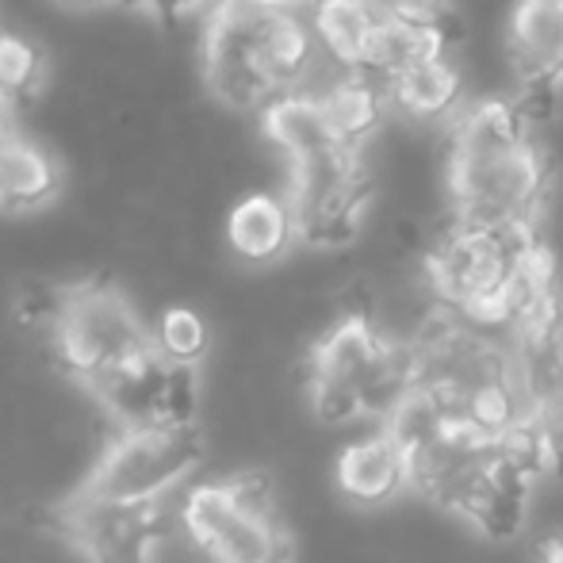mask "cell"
Returning <instances> with one entry per match:
<instances>
[{
  "label": "cell",
  "mask_w": 563,
  "mask_h": 563,
  "mask_svg": "<svg viewBox=\"0 0 563 563\" xmlns=\"http://www.w3.org/2000/svg\"><path fill=\"white\" fill-rule=\"evenodd\" d=\"M552 157L514 100H475L452 119L445 192L452 223L537 234Z\"/></svg>",
  "instance_id": "obj_1"
},
{
  "label": "cell",
  "mask_w": 563,
  "mask_h": 563,
  "mask_svg": "<svg viewBox=\"0 0 563 563\" xmlns=\"http://www.w3.org/2000/svg\"><path fill=\"white\" fill-rule=\"evenodd\" d=\"M203 81L230 112L265 115L322 66L311 0H216L203 15Z\"/></svg>",
  "instance_id": "obj_2"
},
{
  "label": "cell",
  "mask_w": 563,
  "mask_h": 563,
  "mask_svg": "<svg viewBox=\"0 0 563 563\" xmlns=\"http://www.w3.org/2000/svg\"><path fill=\"white\" fill-rule=\"evenodd\" d=\"M265 134L288 157V203L299 242L311 250H341L364 227L372 203V180L361 150L330 131L307 92L273 104L261 115Z\"/></svg>",
  "instance_id": "obj_3"
},
{
  "label": "cell",
  "mask_w": 563,
  "mask_h": 563,
  "mask_svg": "<svg viewBox=\"0 0 563 563\" xmlns=\"http://www.w3.org/2000/svg\"><path fill=\"white\" fill-rule=\"evenodd\" d=\"M415 391L410 341L379 330L364 311L338 319L311 349L307 399L327 426H384Z\"/></svg>",
  "instance_id": "obj_4"
},
{
  "label": "cell",
  "mask_w": 563,
  "mask_h": 563,
  "mask_svg": "<svg viewBox=\"0 0 563 563\" xmlns=\"http://www.w3.org/2000/svg\"><path fill=\"white\" fill-rule=\"evenodd\" d=\"M27 322L43 327L54 364L89 395L154 356V334L112 280H77L43 291Z\"/></svg>",
  "instance_id": "obj_5"
},
{
  "label": "cell",
  "mask_w": 563,
  "mask_h": 563,
  "mask_svg": "<svg viewBox=\"0 0 563 563\" xmlns=\"http://www.w3.org/2000/svg\"><path fill=\"white\" fill-rule=\"evenodd\" d=\"M177 521L203 563H291L296 541L268 479L257 472L196 483L177 506Z\"/></svg>",
  "instance_id": "obj_6"
},
{
  "label": "cell",
  "mask_w": 563,
  "mask_h": 563,
  "mask_svg": "<svg viewBox=\"0 0 563 563\" xmlns=\"http://www.w3.org/2000/svg\"><path fill=\"white\" fill-rule=\"evenodd\" d=\"M203 464L200 426H142L115 430L100 449L89 475L81 479L85 495L126 506H165Z\"/></svg>",
  "instance_id": "obj_7"
},
{
  "label": "cell",
  "mask_w": 563,
  "mask_h": 563,
  "mask_svg": "<svg viewBox=\"0 0 563 563\" xmlns=\"http://www.w3.org/2000/svg\"><path fill=\"white\" fill-rule=\"evenodd\" d=\"M54 526L85 563H157L169 533L165 506L108 503L81 487L54 506Z\"/></svg>",
  "instance_id": "obj_8"
},
{
  "label": "cell",
  "mask_w": 563,
  "mask_h": 563,
  "mask_svg": "<svg viewBox=\"0 0 563 563\" xmlns=\"http://www.w3.org/2000/svg\"><path fill=\"white\" fill-rule=\"evenodd\" d=\"M338 490L356 506H384L410 490V460L402 441L387 426L349 441L334 464Z\"/></svg>",
  "instance_id": "obj_9"
},
{
  "label": "cell",
  "mask_w": 563,
  "mask_h": 563,
  "mask_svg": "<svg viewBox=\"0 0 563 563\" xmlns=\"http://www.w3.org/2000/svg\"><path fill=\"white\" fill-rule=\"evenodd\" d=\"M303 92L319 104V112L327 115L330 131L356 150L368 146V139L379 131L384 115L391 112L384 85L364 74H349V69L330 66L327 58H322L319 74L311 77V85H307Z\"/></svg>",
  "instance_id": "obj_10"
},
{
  "label": "cell",
  "mask_w": 563,
  "mask_h": 563,
  "mask_svg": "<svg viewBox=\"0 0 563 563\" xmlns=\"http://www.w3.org/2000/svg\"><path fill=\"white\" fill-rule=\"evenodd\" d=\"M506 46L521 85H563V0H514Z\"/></svg>",
  "instance_id": "obj_11"
},
{
  "label": "cell",
  "mask_w": 563,
  "mask_h": 563,
  "mask_svg": "<svg viewBox=\"0 0 563 563\" xmlns=\"http://www.w3.org/2000/svg\"><path fill=\"white\" fill-rule=\"evenodd\" d=\"M299 242L296 216L288 196L250 192L230 208L227 216V245L245 265H273Z\"/></svg>",
  "instance_id": "obj_12"
},
{
  "label": "cell",
  "mask_w": 563,
  "mask_h": 563,
  "mask_svg": "<svg viewBox=\"0 0 563 563\" xmlns=\"http://www.w3.org/2000/svg\"><path fill=\"white\" fill-rule=\"evenodd\" d=\"M387 89L391 112L415 119V123H438V119H456L464 112V74H460L452 54H433V58L410 62L402 74H395Z\"/></svg>",
  "instance_id": "obj_13"
},
{
  "label": "cell",
  "mask_w": 563,
  "mask_h": 563,
  "mask_svg": "<svg viewBox=\"0 0 563 563\" xmlns=\"http://www.w3.org/2000/svg\"><path fill=\"white\" fill-rule=\"evenodd\" d=\"M311 27L330 66L364 74L384 20L368 0H311Z\"/></svg>",
  "instance_id": "obj_14"
},
{
  "label": "cell",
  "mask_w": 563,
  "mask_h": 563,
  "mask_svg": "<svg viewBox=\"0 0 563 563\" xmlns=\"http://www.w3.org/2000/svg\"><path fill=\"white\" fill-rule=\"evenodd\" d=\"M58 162L38 142H31L27 134L0 139V211L4 216L46 208L58 196Z\"/></svg>",
  "instance_id": "obj_15"
},
{
  "label": "cell",
  "mask_w": 563,
  "mask_h": 563,
  "mask_svg": "<svg viewBox=\"0 0 563 563\" xmlns=\"http://www.w3.org/2000/svg\"><path fill=\"white\" fill-rule=\"evenodd\" d=\"M46 81H51V62L43 46L15 31H0V89L20 108H27L43 97Z\"/></svg>",
  "instance_id": "obj_16"
},
{
  "label": "cell",
  "mask_w": 563,
  "mask_h": 563,
  "mask_svg": "<svg viewBox=\"0 0 563 563\" xmlns=\"http://www.w3.org/2000/svg\"><path fill=\"white\" fill-rule=\"evenodd\" d=\"M150 334H154V349L162 361L185 364V368H200L211 345L208 322L192 307H165L154 327H150Z\"/></svg>",
  "instance_id": "obj_17"
},
{
  "label": "cell",
  "mask_w": 563,
  "mask_h": 563,
  "mask_svg": "<svg viewBox=\"0 0 563 563\" xmlns=\"http://www.w3.org/2000/svg\"><path fill=\"white\" fill-rule=\"evenodd\" d=\"M379 20L399 27H456L449 0H368Z\"/></svg>",
  "instance_id": "obj_18"
},
{
  "label": "cell",
  "mask_w": 563,
  "mask_h": 563,
  "mask_svg": "<svg viewBox=\"0 0 563 563\" xmlns=\"http://www.w3.org/2000/svg\"><path fill=\"white\" fill-rule=\"evenodd\" d=\"M119 8L146 23H157V27H180V23L208 15L216 0H119Z\"/></svg>",
  "instance_id": "obj_19"
},
{
  "label": "cell",
  "mask_w": 563,
  "mask_h": 563,
  "mask_svg": "<svg viewBox=\"0 0 563 563\" xmlns=\"http://www.w3.org/2000/svg\"><path fill=\"white\" fill-rule=\"evenodd\" d=\"M541 426H544V438H549L552 472H563V391L541 407Z\"/></svg>",
  "instance_id": "obj_20"
},
{
  "label": "cell",
  "mask_w": 563,
  "mask_h": 563,
  "mask_svg": "<svg viewBox=\"0 0 563 563\" xmlns=\"http://www.w3.org/2000/svg\"><path fill=\"white\" fill-rule=\"evenodd\" d=\"M20 115H23V108L15 104V100L8 97L4 89H0V139H12V134H23V131H20Z\"/></svg>",
  "instance_id": "obj_21"
},
{
  "label": "cell",
  "mask_w": 563,
  "mask_h": 563,
  "mask_svg": "<svg viewBox=\"0 0 563 563\" xmlns=\"http://www.w3.org/2000/svg\"><path fill=\"white\" fill-rule=\"evenodd\" d=\"M537 563H563V533L549 537V541L541 544V556H537Z\"/></svg>",
  "instance_id": "obj_22"
},
{
  "label": "cell",
  "mask_w": 563,
  "mask_h": 563,
  "mask_svg": "<svg viewBox=\"0 0 563 563\" xmlns=\"http://www.w3.org/2000/svg\"><path fill=\"white\" fill-rule=\"evenodd\" d=\"M69 8H104V4H119V0H62Z\"/></svg>",
  "instance_id": "obj_23"
}]
</instances>
